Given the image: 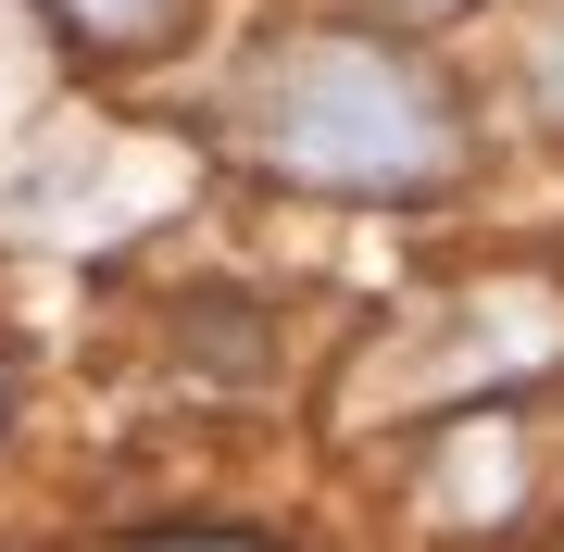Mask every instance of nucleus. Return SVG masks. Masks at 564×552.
Here are the masks:
<instances>
[{
  "label": "nucleus",
  "mask_w": 564,
  "mask_h": 552,
  "mask_svg": "<svg viewBox=\"0 0 564 552\" xmlns=\"http://www.w3.org/2000/svg\"><path fill=\"white\" fill-rule=\"evenodd\" d=\"M226 126H239L251 164H276L302 188H339V202H426V188H452V164H464L452 88L426 76L414 51L364 39V25H302V39H276L239 76Z\"/></svg>",
  "instance_id": "nucleus-1"
},
{
  "label": "nucleus",
  "mask_w": 564,
  "mask_h": 552,
  "mask_svg": "<svg viewBox=\"0 0 564 552\" xmlns=\"http://www.w3.org/2000/svg\"><path fill=\"white\" fill-rule=\"evenodd\" d=\"M76 39H101V51H163L188 25V0H51Z\"/></svg>",
  "instance_id": "nucleus-2"
},
{
  "label": "nucleus",
  "mask_w": 564,
  "mask_h": 552,
  "mask_svg": "<svg viewBox=\"0 0 564 552\" xmlns=\"http://www.w3.org/2000/svg\"><path fill=\"white\" fill-rule=\"evenodd\" d=\"M540 113L564 126V0H552V25H540Z\"/></svg>",
  "instance_id": "nucleus-3"
}]
</instances>
